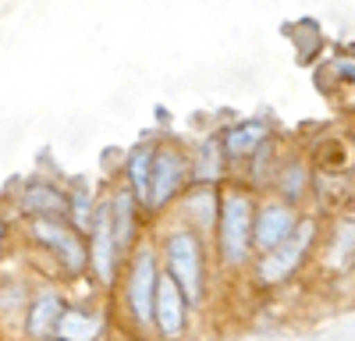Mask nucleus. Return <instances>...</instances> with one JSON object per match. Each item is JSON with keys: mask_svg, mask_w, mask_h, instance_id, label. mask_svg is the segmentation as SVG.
Here are the masks:
<instances>
[{"mask_svg": "<svg viewBox=\"0 0 355 341\" xmlns=\"http://www.w3.org/2000/svg\"><path fill=\"white\" fill-rule=\"evenodd\" d=\"M167 277L178 284L185 302H199L202 295V249L192 231H174L167 242Z\"/></svg>", "mask_w": 355, "mask_h": 341, "instance_id": "nucleus-1", "label": "nucleus"}, {"mask_svg": "<svg viewBox=\"0 0 355 341\" xmlns=\"http://www.w3.org/2000/svg\"><path fill=\"white\" fill-rule=\"evenodd\" d=\"M153 288H157V263H153V252L142 249L132 267V281H128V306L139 324L153 320Z\"/></svg>", "mask_w": 355, "mask_h": 341, "instance_id": "nucleus-5", "label": "nucleus"}, {"mask_svg": "<svg viewBox=\"0 0 355 341\" xmlns=\"http://www.w3.org/2000/svg\"><path fill=\"white\" fill-rule=\"evenodd\" d=\"M263 139H266V125H263V121H245V125H239V128L227 132L224 153H227V157H245V153H252V150L259 146Z\"/></svg>", "mask_w": 355, "mask_h": 341, "instance_id": "nucleus-11", "label": "nucleus"}, {"mask_svg": "<svg viewBox=\"0 0 355 341\" xmlns=\"http://www.w3.org/2000/svg\"><path fill=\"white\" fill-rule=\"evenodd\" d=\"M295 224H299V220H295V213H291L288 207H281V203H277V207H266V210L256 217L252 242H256L259 249H274Z\"/></svg>", "mask_w": 355, "mask_h": 341, "instance_id": "nucleus-8", "label": "nucleus"}, {"mask_svg": "<svg viewBox=\"0 0 355 341\" xmlns=\"http://www.w3.org/2000/svg\"><path fill=\"white\" fill-rule=\"evenodd\" d=\"M153 146H139L128 160V178H132V189L139 195V203H146V192H150V170H153Z\"/></svg>", "mask_w": 355, "mask_h": 341, "instance_id": "nucleus-14", "label": "nucleus"}, {"mask_svg": "<svg viewBox=\"0 0 355 341\" xmlns=\"http://www.w3.org/2000/svg\"><path fill=\"white\" fill-rule=\"evenodd\" d=\"M252 245V203L242 192L224 195L220 203V252L224 260L239 263Z\"/></svg>", "mask_w": 355, "mask_h": 341, "instance_id": "nucleus-2", "label": "nucleus"}, {"mask_svg": "<svg viewBox=\"0 0 355 341\" xmlns=\"http://www.w3.org/2000/svg\"><path fill=\"white\" fill-rule=\"evenodd\" d=\"M114 260H117V252H114V231H110V210H100L96 227H93V267L100 281H110Z\"/></svg>", "mask_w": 355, "mask_h": 341, "instance_id": "nucleus-9", "label": "nucleus"}, {"mask_svg": "<svg viewBox=\"0 0 355 341\" xmlns=\"http://www.w3.org/2000/svg\"><path fill=\"white\" fill-rule=\"evenodd\" d=\"M185 157L178 150H164V153H153V170H150V192H146V203L150 207H160L167 199L182 189V178H185Z\"/></svg>", "mask_w": 355, "mask_h": 341, "instance_id": "nucleus-4", "label": "nucleus"}, {"mask_svg": "<svg viewBox=\"0 0 355 341\" xmlns=\"http://www.w3.org/2000/svg\"><path fill=\"white\" fill-rule=\"evenodd\" d=\"M313 235H316V227L313 224H295L291 231L270 249V256L259 263V277L266 281V284H277V281H284L295 267L302 263V256H306V249H309V242H313Z\"/></svg>", "mask_w": 355, "mask_h": 341, "instance_id": "nucleus-3", "label": "nucleus"}, {"mask_svg": "<svg viewBox=\"0 0 355 341\" xmlns=\"http://www.w3.org/2000/svg\"><path fill=\"white\" fill-rule=\"evenodd\" d=\"M25 207L33 210V213H46V217H61V213H68L64 195L57 192V189H50V185L28 189V192H25Z\"/></svg>", "mask_w": 355, "mask_h": 341, "instance_id": "nucleus-13", "label": "nucleus"}, {"mask_svg": "<svg viewBox=\"0 0 355 341\" xmlns=\"http://www.w3.org/2000/svg\"><path fill=\"white\" fill-rule=\"evenodd\" d=\"M61 317H64V302L57 299V295H43L33 306V313H28V334H33V338L53 334L57 324H61Z\"/></svg>", "mask_w": 355, "mask_h": 341, "instance_id": "nucleus-10", "label": "nucleus"}, {"mask_svg": "<svg viewBox=\"0 0 355 341\" xmlns=\"http://www.w3.org/2000/svg\"><path fill=\"white\" fill-rule=\"evenodd\" d=\"M36 238L46 242L57 256H61L64 270L78 274V270L85 267V249H82V242H78V235L71 231V227H64V224H57V220L43 217V220H36Z\"/></svg>", "mask_w": 355, "mask_h": 341, "instance_id": "nucleus-6", "label": "nucleus"}, {"mask_svg": "<svg viewBox=\"0 0 355 341\" xmlns=\"http://www.w3.org/2000/svg\"><path fill=\"white\" fill-rule=\"evenodd\" d=\"M110 217H114V252H125L128 242H132V231H135V217H132V195H117L114 207H110Z\"/></svg>", "mask_w": 355, "mask_h": 341, "instance_id": "nucleus-12", "label": "nucleus"}, {"mask_svg": "<svg viewBox=\"0 0 355 341\" xmlns=\"http://www.w3.org/2000/svg\"><path fill=\"white\" fill-rule=\"evenodd\" d=\"M153 317H157L164 338H178V334H182V327H185V299H182V292H178V284L171 277H157Z\"/></svg>", "mask_w": 355, "mask_h": 341, "instance_id": "nucleus-7", "label": "nucleus"}]
</instances>
